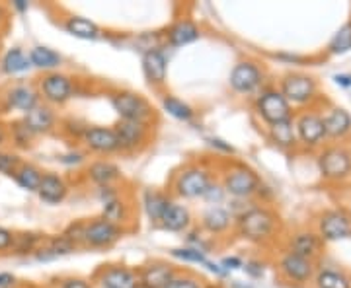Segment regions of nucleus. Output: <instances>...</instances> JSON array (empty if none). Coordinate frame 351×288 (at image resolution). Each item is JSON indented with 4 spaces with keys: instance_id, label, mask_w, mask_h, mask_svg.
<instances>
[{
    "instance_id": "obj_1",
    "label": "nucleus",
    "mask_w": 351,
    "mask_h": 288,
    "mask_svg": "<svg viewBox=\"0 0 351 288\" xmlns=\"http://www.w3.org/2000/svg\"><path fill=\"white\" fill-rule=\"evenodd\" d=\"M281 234H283V220L269 205H260L254 200L248 209H244L234 216L232 236L250 246L271 248L279 241Z\"/></svg>"
},
{
    "instance_id": "obj_2",
    "label": "nucleus",
    "mask_w": 351,
    "mask_h": 288,
    "mask_svg": "<svg viewBox=\"0 0 351 288\" xmlns=\"http://www.w3.org/2000/svg\"><path fill=\"white\" fill-rule=\"evenodd\" d=\"M217 158H191L180 163L166 181V193L174 200H201L203 193L217 179Z\"/></svg>"
},
{
    "instance_id": "obj_3",
    "label": "nucleus",
    "mask_w": 351,
    "mask_h": 288,
    "mask_svg": "<svg viewBox=\"0 0 351 288\" xmlns=\"http://www.w3.org/2000/svg\"><path fill=\"white\" fill-rule=\"evenodd\" d=\"M217 179L230 200H256L258 189L263 183L260 174L250 163L239 158H217Z\"/></svg>"
},
{
    "instance_id": "obj_4",
    "label": "nucleus",
    "mask_w": 351,
    "mask_h": 288,
    "mask_svg": "<svg viewBox=\"0 0 351 288\" xmlns=\"http://www.w3.org/2000/svg\"><path fill=\"white\" fill-rule=\"evenodd\" d=\"M276 86L295 112L308 109V107H322L326 103V98L320 92L318 80L308 73L289 70L283 76H279Z\"/></svg>"
},
{
    "instance_id": "obj_5",
    "label": "nucleus",
    "mask_w": 351,
    "mask_h": 288,
    "mask_svg": "<svg viewBox=\"0 0 351 288\" xmlns=\"http://www.w3.org/2000/svg\"><path fill=\"white\" fill-rule=\"evenodd\" d=\"M269 84V75L262 61L254 57H242L232 64L226 86L228 92L240 100H252L258 92Z\"/></svg>"
},
{
    "instance_id": "obj_6",
    "label": "nucleus",
    "mask_w": 351,
    "mask_h": 288,
    "mask_svg": "<svg viewBox=\"0 0 351 288\" xmlns=\"http://www.w3.org/2000/svg\"><path fill=\"white\" fill-rule=\"evenodd\" d=\"M113 112L117 113L119 121H133V123H147L158 125V112L152 101L143 96L141 92L129 88H113L108 94Z\"/></svg>"
},
{
    "instance_id": "obj_7",
    "label": "nucleus",
    "mask_w": 351,
    "mask_h": 288,
    "mask_svg": "<svg viewBox=\"0 0 351 288\" xmlns=\"http://www.w3.org/2000/svg\"><path fill=\"white\" fill-rule=\"evenodd\" d=\"M34 84L38 88L41 103L49 105L53 109L69 105L80 94V80L64 70L39 75Z\"/></svg>"
},
{
    "instance_id": "obj_8",
    "label": "nucleus",
    "mask_w": 351,
    "mask_h": 288,
    "mask_svg": "<svg viewBox=\"0 0 351 288\" xmlns=\"http://www.w3.org/2000/svg\"><path fill=\"white\" fill-rule=\"evenodd\" d=\"M254 117L262 123L265 129L277 123H283L287 119L295 117V109L289 105V101L283 98V94L277 90L276 84H267L262 92H258L250 100Z\"/></svg>"
},
{
    "instance_id": "obj_9",
    "label": "nucleus",
    "mask_w": 351,
    "mask_h": 288,
    "mask_svg": "<svg viewBox=\"0 0 351 288\" xmlns=\"http://www.w3.org/2000/svg\"><path fill=\"white\" fill-rule=\"evenodd\" d=\"M295 131L299 140V150L302 152H318L328 144L324 119L320 107H308L295 112Z\"/></svg>"
},
{
    "instance_id": "obj_10",
    "label": "nucleus",
    "mask_w": 351,
    "mask_h": 288,
    "mask_svg": "<svg viewBox=\"0 0 351 288\" xmlns=\"http://www.w3.org/2000/svg\"><path fill=\"white\" fill-rule=\"evenodd\" d=\"M316 168L328 183H341L351 177V148L348 144L328 142L316 152Z\"/></svg>"
},
{
    "instance_id": "obj_11",
    "label": "nucleus",
    "mask_w": 351,
    "mask_h": 288,
    "mask_svg": "<svg viewBox=\"0 0 351 288\" xmlns=\"http://www.w3.org/2000/svg\"><path fill=\"white\" fill-rule=\"evenodd\" d=\"M274 267H276L277 278L283 285L295 288H302L308 283H313L314 275L318 271V263L304 259L301 255H295L287 250H283L277 255Z\"/></svg>"
},
{
    "instance_id": "obj_12",
    "label": "nucleus",
    "mask_w": 351,
    "mask_h": 288,
    "mask_svg": "<svg viewBox=\"0 0 351 288\" xmlns=\"http://www.w3.org/2000/svg\"><path fill=\"white\" fill-rule=\"evenodd\" d=\"M113 131L117 137V146L119 154L123 156H137L143 154L147 148H151L154 142V133L156 127L147 125V123H133V121H115Z\"/></svg>"
},
{
    "instance_id": "obj_13",
    "label": "nucleus",
    "mask_w": 351,
    "mask_h": 288,
    "mask_svg": "<svg viewBox=\"0 0 351 288\" xmlns=\"http://www.w3.org/2000/svg\"><path fill=\"white\" fill-rule=\"evenodd\" d=\"M125 228L113 224L110 220H106L104 216H92V218H84V246L82 250L92 251H106L112 250L115 244H119L125 238Z\"/></svg>"
},
{
    "instance_id": "obj_14",
    "label": "nucleus",
    "mask_w": 351,
    "mask_h": 288,
    "mask_svg": "<svg viewBox=\"0 0 351 288\" xmlns=\"http://www.w3.org/2000/svg\"><path fill=\"white\" fill-rule=\"evenodd\" d=\"M39 100L38 88L34 82H10L0 92V113H29L38 107Z\"/></svg>"
},
{
    "instance_id": "obj_15",
    "label": "nucleus",
    "mask_w": 351,
    "mask_h": 288,
    "mask_svg": "<svg viewBox=\"0 0 351 288\" xmlns=\"http://www.w3.org/2000/svg\"><path fill=\"white\" fill-rule=\"evenodd\" d=\"M203 38V27L195 18L182 14L172 20V24L162 29L164 49H182L197 43Z\"/></svg>"
},
{
    "instance_id": "obj_16",
    "label": "nucleus",
    "mask_w": 351,
    "mask_h": 288,
    "mask_svg": "<svg viewBox=\"0 0 351 288\" xmlns=\"http://www.w3.org/2000/svg\"><path fill=\"white\" fill-rule=\"evenodd\" d=\"M78 146L86 152L88 156H96V158H110L113 154H119L113 127L88 123L82 137L78 140Z\"/></svg>"
},
{
    "instance_id": "obj_17",
    "label": "nucleus",
    "mask_w": 351,
    "mask_h": 288,
    "mask_svg": "<svg viewBox=\"0 0 351 288\" xmlns=\"http://www.w3.org/2000/svg\"><path fill=\"white\" fill-rule=\"evenodd\" d=\"M314 230L320 236L324 244L330 241H341V239L351 238V218L346 209L336 207V209H328L316 216L314 220Z\"/></svg>"
},
{
    "instance_id": "obj_18",
    "label": "nucleus",
    "mask_w": 351,
    "mask_h": 288,
    "mask_svg": "<svg viewBox=\"0 0 351 288\" xmlns=\"http://www.w3.org/2000/svg\"><path fill=\"white\" fill-rule=\"evenodd\" d=\"M90 280L96 288H138V269L127 263H104Z\"/></svg>"
},
{
    "instance_id": "obj_19",
    "label": "nucleus",
    "mask_w": 351,
    "mask_h": 288,
    "mask_svg": "<svg viewBox=\"0 0 351 288\" xmlns=\"http://www.w3.org/2000/svg\"><path fill=\"white\" fill-rule=\"evenodd\" d=\"M82 179L94 189L123 185L127 181L121 166L117 162H113L112 158H94V160H88L86 166L82 168Z\"/></svg>"
},
{
    "instance_id": "obj_20",
    "label": "nucleus",
    "mask_w": 351,
    "mask_h": 288,
    "mask_svg": "<svg viewBox=\"0 0 351 288\" xmlns=\"http://www.w3.org/2000/svg\"><path fill=\"white\" fill-rule=\"evenodd\" d=\"M141 70L145 82L156 94L166 92L168 86V55L164 47H152L141 55Z\"/></svg>"
},
{
    "instance_id": "obj_21",
    "label": "nucleus",
    "mask_w": 351,
    "mask_h": 288,
    "mask_svg": "<svg viewBox=\"0 0 351 288\" xmlns=\"http://www.w3.org/2000/svg\"><path fill=\"white\" fill-rule=\"evenodd\" d=\"M195 226L201 232H205L207 236L213 239H226L232 230H234V214L226 209V205L221 207H205L195 218Z\"/></svg>"
},
{
    "instance_id": "obj_22",
    "label": "nucleus",
    "mask_w": 351,
    "mask_h": 288,
    "mask_svg": "<svg viewBox=\"0 0 351 288\" xmlns=\"http://www.w3.org/2000/svg\"><path fill=\"white\" fill-rule=\"evenodd\" d=\"M324 248L326 244L320 239L313 228H299L291 232L285 239V250L295 255H301L304 259H311L314 263H318L320 257L324 255Z\"/></svg>"
},
{
    "instance_id": "obj_23",
    "label": "nucleus",
    "mask_w": 351,
    "mask_h": 288,
    "mask_svg": "<svg viewBox=\"0 0 351 288\" xmlns=\"http://www.w3.org/2000/svg\"><path fill=\"white\" fill-rule=\"evenodd\" d=\"M320 109H322L328 142L346 144L351 138V113L346 107H339V105L328 103V101Z\"/></svg>"
},
{
    "instance_id": "obj_24",
    "label": "nucleus",
    "mask_w": 351,
    "mask_h": 288,
    "mask_svg": "<svg viewBox=\"0 0 351 288\" xmlns=\"http://www.w3.org/2000/svg\"><path fill=\"white\" fill-rule=\"evenodd\" d=\"M100 216H104L106 220H110L113 224L125 228L127 232H131L133 230L131 224L135 222V202H133L131 193L123 187L113 199L106 200L101 205Z\"/></svg>"
},
{
    "instance_id": "obj_25",
    "label": "nucleus",
    "mask_w": 351,
    "mask_h": 288,
    "mask_svg": "<svg viewBox=\"0 0 351 288\" xmlns=\"http://www.w3.org/2000/svg\"><path fill=\"white\" fill-rule=\"evenodd\" d=\"M137 269L138 288H166L180 271V267L168 259H149Z\"/></svg>"
},
{
    "instance_id": "obj_26",
    "label": "nucleus",
    "mask_w": 351,
    "mask_h": 288,
    "mask_svg": "<svg viewBox=\"0 0 351 288\" xmlns=\"http://www.w3.org/2000/svg\"><path fill=\"white\" fill-rule=\"evenodd\" d=\"M22 119L27 129L38 138L55 135V133H59V127H61V117H59L57 109H53L45 103H39L38 107L22 115Z\"/></svg>"
},
{
    "instance_id": "obj_27",
    "label": "nucleus",
    "mask_w": 351,
    "mask_h": 288,
    "mask_svg": "<svg viewBox=\"0 0 351 288\" xmlns=\"http://www.w3.org/2000/svg\"><path fill=\"white\" fill-rule=\"evenodd\" d=\"M193 226H195V214L191 213V209L186 202L172 199L156 228L170 234H186Z\"/></svg>"
},
{
    "instance_id": "obj_28",
    "label": "nucleus",
    "mask_w": 351,
    "mask_h": 288,
    "mask_svg": "<svg viewBox=\"0 0 351 288\" xmlns=\"http://www.w3.org/2000/svg\"><path fill=\"white\" fill-rule=\"evenodd\" d=\"M36 195L41 202L57 207V205L64 202L66 197L71 195V181H69V177L59 174V172H43Z\"/></svg>"
},
{
    "instance_id": "obj_29",
    "label": "nucleus",
    "mask_w": 351,
    "mask_h": 288,
    "mask_svg": "<svg viewBox=\"0 0 351 288\" xmlns=\"http://www.w3.org/2000/svg\"><path fill=\"white\" fill-rule=\"evenodd\" d=\"M170 202H172V197L166 193V189L145 187L141 191V195H138L141 211L147 216V220L151 222V226H158L164 211L168 209Z\"/></svg>"
},
{
    "instance_id": "obj_30",
    "label": "nucleus",
    "mask_w": 351,
    "mask_h": 288,
    "mask_svg": "<svg viewBox=\"0 0 351 288\" xmlns=\"http://www.w3.org/2000/svg\"><path fill=\"white\" fill-rule=\"evenodd\" d=\"M61 27L69 36L82 41H98L106 38V29L94 20L84 18L80 14H66L61 18Z\"/></svg>"
},
{
    "instance_id": "obj_31",
    "label": "nucleus",
    "mask_w": 351,
    "mask_h": 288,
    "mask_svg": "<svg viewBox=\"0 0 351 288\" xmlns=\"http://www.w3.org/2000/svg\"><path fill=\"white\" fill-rule=\"evenodd\" d=\"M265 138L271 146H276L277 150L293 152L299 150V140H297V131H295V121L287 119L283 123H277L265 129Z\"/></svg>"
},
{
    "instance_id": "obj_32",
    "label": "nucleus",
    "mask_w": 351,
    "mask_h": 288,
    "mask_svg": "<svg viewBox=\"0 0 351 288\" xmlns=\"http://www.w3.org/2000/svg\"><path fill=\"white\" fill-rule=\"evenodd\" d=\"M158 103H160V109L164 113H168L172 119L180 121V123L191 125V123L197 121V109L186 100H182L176 94L168 92V90L162 92V94H158Z\"/></svg>"
},
{
    "instance_id": "obj_33",
    "label": "nucleus",
    "mask_w": 351,
    "mask_h": 288,
    "mask_svg": "<svg viewBox=\"0 0 351 288\" xmlns=\"http://www.w3.org/2000/svg\"><path fill=\"white\" fill-rule=\"evenodd\" d=\"M76 251L78 250L64 238L63 234H53V236H45L39 250L34 253V259L39 263H47V261L61 259V257H66V255L76 253Z\"/></svg>"
},
{
    "instance_id": "obj_34",
    "label": "nucleus",
    "mask_w": 351,
    "mask_h": 288,
    "mask_svg": "<svg viewBox=\"0 0 351 288\" xmlns=\"http://www.w3.org/2000/svg\"><path fill=\"white\" fill-rule=\"evenodd\" d=\"M27 57H29L32 68L39 70L41 75L61 70V66L64 63L63 55L59 51L47 47V45H34V47H29L27 49Z\"/></svg>"
},
{
    "instance_id": "obj_35",
    "label": "nucleus",
    "mask_w": 351,
    "mask_h": 288,
    "mask_svg": "<svg viewBox=\"0 0 351 288\" xmlns=\"http://www.w3.org/2000/svg\"><path fill=\"white\" fill-rule=\"evenodd\" d=\"M32 70V63L27 57V51L20 45H14L10 49H6L0 57V73L4 76H22Z\"/></svg>"
},
{
    "instance_id": "obj_36",
    "label": "nucleus",
    "mask_w": 351,
    "mask_h": 288,
    "mask_svg": "<svg viewBox=\"0 0 351 288\" xmlns=\"http://www.w3.org/2000/svg\"><path fill=\"white\" fill-rule=\"evenodd\" d=\"M38 137L27 129V125L24 123V119H14L8 123V144L12 146L14 152H25L32 150L34 144H36Z\"/></svg>"
},
{
    "instance_id": "obj_37",
    "label": "nucleus",
    "mask_w": 351,
    "mask_h": 288,
    "mask_svg": "<svg viewBox=\"0 0 351 288\" xmlns=\"http://www.w3.org/2000/svg\"><path fill=\"white\" fill-rule=\"evenodd\" d=\"M47 234L41 232H32V230H22L14 234V246L10 255L16 257H34V253L39 250Z\"/></svg>"
},
{
    "instance_id": "obj_38",
    "label": "nucleus",
    "mask_w": 351,
    "mask_h": 288,
    "mask_svg": "<svg viewBox=\"0 0 351 288\" xmlns=\"http://www.w3.org/2000/svg\"><path fill=\"white\" fill-rule=\"evenodd\" d=\"M41 177H43V170L39 168L38 163L34 162H22L20 168L16 170V174L12 179L16 181V185L20 189H24L27 193H36L41 183Z\"/></svg>"
},
{
    "instance_id": "obj_39",
    "label": "nucleus",
    "mask_w": 351,
    "mask_h": 288,
    "mask_svg": "<svg viewBox=\"0 0 351 288\" xmlns=\"http://www.w3.org/2000/svg\"><path fill=\"white\" fill-rule=\"evenodd\" d=\"M316 288H351V276L334 267H320L313 278Z\"/></svg>"
},
{
    "instance_id": "obj_40",
    "label": "nucleus",
    "mask_w": 351,
    "mask_h": 288,
    "mask_svg": "<svg viewBox=\"0 0 351 288\" xmlns=\"http://www.w3.org/2000/svg\"><path fill=\"white\" fill-rule=\"evenodd\" d=\"M351 51V18L346 24L339 27L338 31L332 36V39L328 41L326 53L332 57H339L346 55Z\"/></svg>"
},
{
    "instance_id": "obj_41",
    "label": "nucleus",
    "mask_w": 351,
    "mask_h": 288,
    "mask_svg": "<svg viewBox=\"0 0 351 288\" xmlns=\"http://www.w3.org/2000/svg\"><path fill=\"white\" fill-rule=\"evenodd\" d=\"M166 288H215V285H211L205 276H201L195 271L180 269Z\"/></svg>"
},
{
    "instance_id": "obj_42",
    "label": "nucleus",
    "mask_w": 351,
    "mask_h": 288,
    "mask_svg": "<svg viewBox=\"0 0 351 288\" xmlns=\"http://www.w3.org/2000/svg\"><path fill=\"white\" fill-rule=\"evenodd\" d=\"M168 255L178 261V263H186V265H199V267H205L207 261L211 259L207 253L195 250V248H189V246H178V248H170L168 250Z\"/></svg>"
},
{
    "instance_id": "obj_43",
    "label": "nucleus",
    "mask_w": 351,
    "mask_h": 288,
    "mask_svg": "<svg viewBox=\"0 0 351 288\" xmlns=\"http://www.w3.org/2000/svg\"><path fill=\"white\" fill-rule=\"evenodd\" d=\"M184 246H189V248H195V250L203 251V253H211L219 248V241L213 239L211 236H207L205 232H201L197 226H193L191 230H188L184 234Z\"/></svg>"
},
{
    "instance_id": "obj_44",
    "label": "nucleus",
    "mask_w": 351,
    "mask_h": 288,
    "mask_svg": "<svg viewBox=\"0 0 351 288\" xmlns=\"http://www.w3.org/2000/svg\"><path fill=\"white\" fill-rule=\"evenodd\" d=\"M57 162L64 168H69V170H78V168H84L88 163V154L76 144L73 148L57 154Z\"/></svg>"
},
{
    "instance_id": "obj_45",
    "label": "nucleus",
    "mask_w": 351,
    "mask_h": 288,
    "mask_svg": "<svg viewBox=\"0 0 351 288\" xmlns=\"http://www.w3.org/2000/svg\"><path fill=\"white\" fill-rule=\"evenodd\" d=\"M22 162L24 160H22V156L18 152L0 148V176L12 177Z\"/></svg>"
},
{
    "instance_id": "obj_46",
    "label": "nucleus",
    "mask_w": 351,
    "mask_h": 288,
    "mask_svg": "<svg viewBox=\"0 0 351 288\" xmlns=\"http://www.w3.org/2000/svg\"><path fill=\"white\" fill-rule=\"evenodd\" d=\"M88 123L84 121H80V119H76V117H66V119H61V127H59V133L66 137L69 140H75L78 142L80 137H82V133H84V129H86Z\"/></svg>"
},
{
    "instance_id": "obj_47",
    "label": "nucleus",
    "mask_w": 351,
    "mask_h": 288,
    "mask_svg": "<svg viewBox=\"0 0 351 288\" xmlns=\"http://www.w3.org/2000/svg\"><path fill=\"white\" fill-rule=\"evenodd\" d=\"M61 234L75 246L76 250H82V246H84V218L73 220L71 224L64 226V230Z\"/></svg>"
},
{
    "instance_id": "obj_48",
    "label": "nucleus",
    "mask_w": 351,
    "mask_h": 288,
    "mask_svg": "<svg viewBox=\"0 0 351 288\" xmlns=\"http://www.w3.org/2000/svg\"><path fill=\"white\" fill-rule=\"evenodd\" d=\"M205 144L215 152V156H219V158H234L237 156V148L230 144V142H226L225 138L221 137H205Z\"/></svg>"
},
{
    "instance_id": "obj_49",
    "label": "nucleus",
    "mask_w": 351,
    "mask_h": 288,
    "mask_svg": "<svg viewBox=\"0 0 351 288\" xmlns=\"http://www.w3.org/2000/svg\"><path fill=\"white\" fill-rule=\"evenodd\" d=\"M201 200H203L207 207H221V205H225L226 200H228V197H226L223 185L219 183V179H215L213 183L207 187V191L203 193Z\"/></svg>"
},
{
    "instance_id": "obj_50",
    "label": "nucleus",
    "mask_w": 351,
    "mask_h": 288,
    "mask_svg": "<svg viewBox=\"0 0 351 288\" xmlns=\"http://www.w3.org/2000/svg\"><path fill=\"white\" fill-rule=\"evenodd\" d=\"M53 283H55L53 288H96L86 276H61V278H55Z\"/></svg>"
},
{
    "instance_id": "obj_51",
    "label": "nucleus",
    "mask_w": 351,
    "mask_h": 288,
    "mask_svg": "<svg viewBox=\"0 0 351 288\" xmlns=\"http://www.w3.org/2000/svg\"><path fill=\"white\" fill-rule=\"evenodd\" d=\"M244 273L250 276V278H262L263 273H265V263L262 259H256V257H250L244 261Z\"/></svg>"
},
{
    "instance_id": "obj_52",
    "label": "nucleus",
    "mask_w": 351,
    "mask_h": 288,
    "mask_svg": "<svg viewBox=\"0 0 351 288\" xmlns=\"http://www.w3.org/2000/svg\"><path fill=\"white\" fill-rule=\"evenodd\" d=\"M14 234H16L14 230L6 228V226H0V255H4V253L10 255L14 246Z\"/></svg>"
},
{
    "instance_id": "obj_53",
    "label": "nucleus",
    "mask_w": 351,
    "mask_h": 288,
    "mask_svg": "<svg viewBox=\"0 0 351 288\" xmlns=\"http://www.w3.org/2000/svg\"><path fill=\"white\" fill-rule=\"evenodd\" d=\"M219 265L230 275L232 271H239V269L244 267V259H242L240 255H226V257H223V259L219 261Z\"/></svg>"
},
{
    "instance_id": "obj_54",
    "label": "nucleus",
    "mask_w": 351,
    "mask_h": 288,
    "mask_svg": "<svg viewBox=\"0 0 351 288\" xmlns=\"http://www.w3.org/2000/svg\"><path fill=\"white\" fill-rule=\"evenodd\" d=\"M8 25H10V10L6 4H0V36H4Z\"/></svg>"
},
{
    "instance_id": "obj_55",
    "label": "nucleus",
    "mask_w": 351,
    "mask_h": 288,
    "mask_svg": "<svg viewBox=\"0 0 351 288\" xmlns=\"http://www.w3.org/2000/svg\"><path fill=\"white\" fill-rule=\"evenodd\" d=\"M332 80H334V84L339 86V88H351V73H338V75L332 76Z\"/></svg>"
},
{
    "instance_id": "obj_56",
    "label": "nucleus",
    "mask_w": 351,
    "mask_h": 288,
    "mask_svg": "<svg viewBox=\"0 0 351 288\" xmlns=\"http://www.w3.org/2000/svg\"><path fill=\"white\" fill-rule=\"evenodd\" d=\"M16 285H18V278L12 273L0 271V288H16Z\"/></svg>"
},
{
    "instance_id": "obj_57",
    "label": "nucleus",
    "mask_w": 351,
    "mask_h": 288,
    "mask_svg": "<svg viewBox=\"0 0 351 288\" xmlns=\"http://www.w3.org/2000/svg\"><path fill=\"white\" fill-rule=\"evenodd\" d=\"M10 8H12L14 12L25 14V12H27V10H29V2H27V0H12Z\"/></svg>"
},
{
    "instance_id": "obj_58",
    "label": "nucleus",
    "mask_w": 351,
    "mask_h": 288,
    "mask_svg": "<svg viewBox=\"0 0 351 288\" xmlns=\"http://www.w3.org/2000/svg\"><path fill=\"white\" fill-rule=\"evenodd\" d=\"M8 146V123L0 121V148Z\"/></svg>"
},
{
    "instance_id": "obj_59",
    "label": "nucleus",
    "mask_w": 351,
    "mask_h": 288,
    "mask_svg": "<svg viewBox=\"0 0 351 288\" xmlns=\"http://www.w3.org/2000/svg\"><path fill=\"white\" fill-rule=\"evenodd\" d=\"M276 59H281V61H287V63H295V64H299L304 61V59H302V57H299V55H285V53L276 55Z\"/></svg>"
},
{
    "instance_id": "obj_60",
    "label": "nucleus",
    "mask_w": 351,
    "mask_h": 288,
    "mask_svg": "<svg viewBox=\"0 0 351 288\" xmlns=\"http://www.w3.org/2000/svg\"><path fill=\"white\" fill-rule=\"evenodd\" d=\"M346 211H348V214H350V218H351V200H350V205H348V209H346Z\"/></svg>"
},
{
    "instance_id": "obj_61",
    "label": "nucleus",
    "mask_w": 351,
    "mask_h": 288,
    "mask_svg": "<svg viewBox=\"0 0 351 288\" xmlns=\"http://www.w3.org/2000/svg\"><path fill=\"white\" fill-rule=\"evenodd\" d=\"M0 41H2V36H0Z\"/></svg>"
},
{
    "instance_id": "obj_62",
    "label": "nucleus",
    "mask_w": 351,
    "mask_h": 288,
    "mask_svg": "<svg viewBox=\"0 0 351 288\" xmlns=\"http://www.w3.org/2000/svg\"><path fill=\"white\" fill-rule=\"evenodd\" d=\"M215 288H221V287H215Z\"/></svg>"
}]
</instances>
